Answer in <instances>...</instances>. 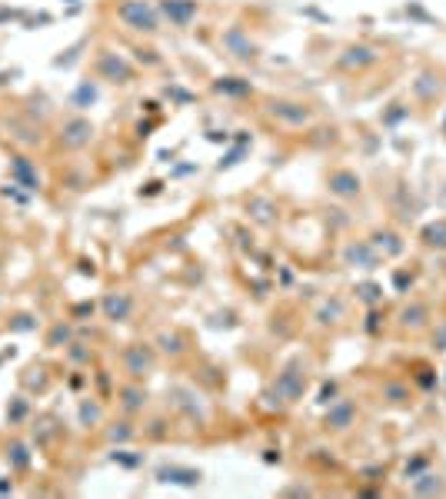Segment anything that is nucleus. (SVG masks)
Listing matches in <instances>:
<instances>
[{"instance_id": "nucleus-12", "label": "nucleus", "mask_w": 446, "mask_h": 499, "mask_svg": "<svg viewBox=\"0 0 446 499\" xmlns=\"http://www.w3.org/2000/svg\"><path fill=\"white\" fill-rule=\"evenodd\" d=\"M436 347H440V349H446V323L440 326V333H436Z\"/></svg>"}, {"instance_id": "nucleus-10", "label": "nucleus", "mask_w": 446, "mask_h": 499, "mask_svg": "<svg viewBox=\"0 0 446 499\" xmlns=\"http://www.w3.org/2000/svg\"><path fill=\"white\" fill-rule=\"evenodd\" d=\"M160 343H164V353H180V340H177V336H167V333H164V336H160Z\"/></svg>"}, {"instance_id": "nucleus-5", "label": "nucleus", "mask_w": 446, "mask_h": 499, "mask_svg": "<svg viewBox=\"0 0 446 499\" xmlns=\"http://www.w3.org/2000/svg\"><path fill=\"white\" fill-rule=\"evenodd\" d=\"M333 193H340V197H353V193H360V177H353V173H333Z\"/></svg>"}, {"instance_id": "nucleus-11", "label": "nucleus", "mask_w": 446, "mask_h": 499, "mask_svg": "<svg viewBox=\"0 0 446 499\" xmlns=\"http://www.w3.org/2000/svg\"><path fill=\"white\" fill-rule=\"evenodd\" d=\"M416 493H443V483H440V476H436V483H413Z\"/></svg>"}, {"instance_id": "nucleus-6", "label": "nucleus", "mask_w": 446, "mask_h": 499, "mask_svg": "<svg viewBox=\"0 0 446 499\" xmlns=\"http://www.w3.org/2000/svg\"><path fill=\"white\" fill-rule=\"evenodd\" d=\"M130 306H134V303H130V296H110L107 300V317L110 319H123L127 317V313H130Z\"/></svg>"}, {"instance_id": "nucleus-2", "label": "nucleus", "mask_w": 446, "mask_h": 499, "mask_svg": "<svg viewBox=\"0 0 446 499\" xmlns=\"http://www.w3.org/2000/svg\"><path fill=\"white\" fill-rule=\"evenodd\" d=\"M150 370H154V356H150V349H143V347L127 349V373H130V377H147Z\"/></svg>"}, {"instance_id": "nucleus-1", "label": "nucleus", "mask_w": 446, "mask_h": 499, "mask_svg": "<svg viewBox=\"0 0 446 499\" xmlns=\"http://www.w3.org/2000/svg\"><path fill=\"white\" fill-rule=\"evenodd\" d=\"M120 20L123 24H130L134 31H147L154 33L157 31V14L150 10V7H143L140 0H127L120 7Z\"/></svg>"}, {"instance_id": "nucleus-8", "label": "nucleus", "mask_w": 446, "mask_h": 499, "mask_svg": "<svg viewBox=\"0 0 446 499\" xmlns=\"http://www.w3.org/2000/svg\"><path fill=\"white\" fill-rule=\"evenodd\" d=\"M427 246H446V223H436V227H427L423 233Z\"/></svg>"}, {"instance_id": "nucleus-7", "label": "nucleus", "mask_w": 446, "mask_h": 499, "mask_svg": "<svg viewBox=\"0 0 446 499\" xmlns=\"http://www.w3.org/2000/svg\"><path fill=\"white\" fill-rule=\"evenodd\" d=\"M403 326H423L427 323V306H413V310H403Z\"/></svg>"}, {"instance_id": "nucleus-4", "label": "nucleus", "mask_w": 446, "mask_h": 499, "mask_svg": "<svg viewBox=\"0 0 446 499\" xmlns=\"http://www.w3.org/2000/svg\"><path fill=\"white\" fill-rule=\"evenodd\" d=\"M353 423V403H337L326 416V429H347Z\"/></svg>"}, {"instance_id": "nucleus-9", "label": "nucleus", "mask_w": 446, "mask_h": 499, "mask_svg": "<svg viewBox=\"0 0 446 499\" xmlns=\"http://www.w3.org/2000/svg\"><path fill=\"white\" fill-rule=\"evenodd\" d=\"M123 396H127V403H123V406H127V409H140V406H143V403H147V399L140 403V396H147V393H140V390H127V393H123Z\"/></svg>"}, {"instance_id": "nucleus-3", "label": "nucleus", "mask_w": 446, "mask_h": 499, "mask_svg": "<svg viewBox=\"0 0 446 499\" xmlns=\"http://www.w3.org/2000/svg\"><path fill=\"white\" fill-rule=\"evenodd\" d=\"M63 130H67V136H61V140L67 143V147H83V143L90 140V134H93V127L87 120H70Z\"/></svg>"}]
</instances>
